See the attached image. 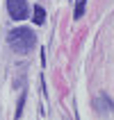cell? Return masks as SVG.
Returning <instances> with one entry per match:
<instances>
[{
    "label": "cell",
    "mask_w": 114,
    "mask_h": 120,
    "mask_svg": "<svg viewBox=\"0 0 114 120\" xmlns=\"http://www.w3.org/2000/svg\"><path fill=\"white\" fill-rule=\"evenodd\" d=\"M7 43L12 45V50L16 52H30L37 43V36H34L32 30L27 27H14L12 32L7 34Z\"/></svg>",
    "instance_id": "obj_1"
},
{
    "label": "cell",
    "mask_w": 114,
    "mask_h": 120,
    "mask_svg": "<svg viewBox=\"0 0 114 120\" xmlns=\"http://www.w3.org/2000/svg\"><path fill=\"white\" fill-rule=\"evenodd\" d=\"M7 11L14 20L27 18V0H7Z\"/></svg>",
    "instance_id": "obj_2"
},
{
    "label": "cell",
    "mask_w": 114,
    "mask_h": 120,
    "mask_svg": "<svg viewBox=\"0 0 114 120\" xmlns=\"http://www.w3.org/2000/svg\"><path fill=\"white\" fill-rule=\"evenodd\" d=\"M32 20L37 23V25H43V23H46V9H43L41 5L34 7V11H32Z\"/></svg>",
    "instance_id": "obj_3"
},
{
    "label": "cell",
    "mask_w": 114,
    "mask_h": 120,
    "mask_svg": "<svg viewBox=\"0 0 114 120\" xmlns=\"http://www.w3.org/2000/svg\"><path fill=\"white\" fill-rule=\"evenodd\" d=\"M82 11H84V0H78V7H75V18H80Z\"/></svg>",
    "instance_id": "obj_4"
}]
</instances>
